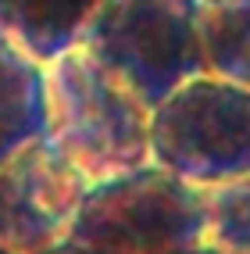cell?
<instances>
[{
  "mask_svg": "<svg viewBox=\"0 0 250 254\" xmlns=\"http://www.w3.org/2000/svg\"><path fill=\"white\" fill-rule=\"evenodd\" d=\"M68 236L111 254H175L207 240L204 190L150 161L93 183Z\"/></svg>",
  "mask_w": 250,
  "mask_h": 254,
  "instance_id": "obj_3",
  "label": "cell"
},
{
  "mask_svg": "<svg viewBox=\"0 0 250 254\" xmlns=\"http://www.w3.org/2000/svg\"><path fill=\"white\" fill-rule=\"evenodd\" d=\"M97 0H0V36L50 68L82 47Z\"/></svg>",
  "mask_w": 250,
  "mask_h": 254,
  "instance_id": "obj_6",
  "label": "cell"
},
{
  "mask_svg": "<svg viewBox=\"0 0 250 254\" xmlns=\"http://www.w3.org/2000/svg\"><path fill=\"white\" fill-rule=\"evenodd\" d=\"M50 90L47 68L0 36V165L47 140Z\"/></svg>",
  "mask_w": 250,
  "mask_h": 254,
  "instance_id": "obj_7",
  "label": "cell"
},
{
  "mask_svg": "<svg viewBox=\"0 0 250 254\" xmlns=\"http://www.w3.org/2000/svg\"><path fill=\"white\" fill-rule=\"evenodd\" d=\"M150 161L197 190L250 179V93L200 75L150 111Z\"/></svg>",
  "mask_w": 250,
  "mask_h": 254,
  "instance_id": "obj_4",
  "label": "cell"
},
{
  "mask_svg": "<svg viewBox=\"0 0 250 254\" xmlns=\"http://www.w3.org/2000/svg\"><path fill=\"white\" fill-rule=\"evenodd\" d=\"M207 244L225 254H250V179L204 190Z\"/></svg>",
  "mask_w": 250,
  "mask_h": 254,
  "instance_id": "obj_9",
  "label": "cell"
},
{
  "mask_svg": "<svg viewBox=\"0 0 250 254\" xmlns=\"http://www.w3.org/2000/svg\"><path fill=\"white\" fill-rule=\"evenodd\" d=\"M82 50L122 79L147 111L207 75L197 0H97Z\"/></svg>",
  "mask_w": 250,
  "mask_h": 254,
  "instance_id": "obj_2",
  "label": "cell"
},
{
  "mask_svg": "<svg viewBox=\"0 0 250 254\" xmlns=\"http://www.w3.org/2000/svg\"><path fill=\"white\" fill-rule=\"evenodd\" d=\"M175 254H225V251L204 240V244H193V247H182V251H175Z\"/></svg>",
  "mask_w": 250,
  "mask_h": 254,
  "instance_id": "obj_11",
  "label": "cell"
},
{
  "mask_svg": "<svg viewBox=\"0 0 250 254\" xmlns=\"http://www.w3.org/2000/svg\"><path fill=\"white\" fill-rule=\"evenodd\" d=\"M40 254H111V251H100V247H90V244H79L72 236H64V240H57L54 247H47Z\"/></svg>",
  "mask_w": 250,
  "mask_h": 254,
  "instance_id": "obj_10",
  "label": "cell"
},
{
  "mask_svg": "<svg viewBox=\"0 0 250 254\" xmlns=\"http://www.w3.org/2000/svg\"><path fill=\"white\" fill-rule=\"evenodd\" d=\"M90 183L47 140L0 165V251L40 254L72 233Z\"/></svg>",
  "mask_w": 250,
  "mask_h": 254,
  "instance_id": "obj_5",
  "label": "cell"
},
{
  "mask_svg": "<svg viewBox=\"0 0 250 254\" xmlns=\"http://www.w3.org/2000/svg\"><path fill=\"white\" fill-rule=\"evenodd\" d=\"M47 143L90 186L150 165V111L82 47L47 68Z\"/></svg>",
  "mask_w": 250,
  "mask_h": 254,
  "instance_id": "obj_1",
  "label": "cell"
},
{
  "mask_svg": "<svg viewBox=\"0 0 250 254\" xmlns=\"http://www.w3.org/2000/svg\"><path fill=\"white\" fill-rule=\"evenodd\" d=\"M197 36L207 75L250 93V0H197Z\"/></svg>",
  "mask_w": 250,
  "mask_h": 254,
  "instance_id": "obj_8",
  "label": "cell"
},
{
  "mask_svg": "<svg viewBox=\"0 0 250 254\" xmlns=\"http://www.w3.org/2000/svg\"><path fill=\"white\" fill-rule=\"evenodd\" d=\"M0 254H7V251H0Z\"/></svg>",
  "mask_w": 250,
  "mask_h": 254,
  "instance_id": "obj_12",
  "label": "cell"
}]
</instances>
